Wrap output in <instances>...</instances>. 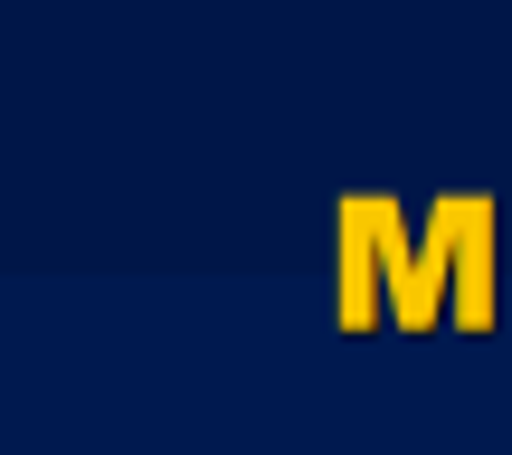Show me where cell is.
Instances as JSON below:
<instances>
[]
</instances>
